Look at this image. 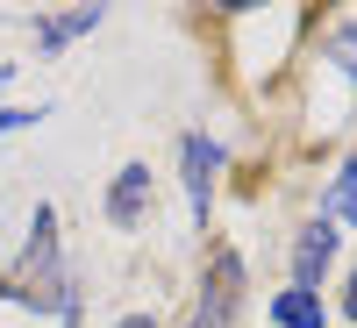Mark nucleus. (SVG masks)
Returning a JSON list of instances; mask_svg holds the SVG:
<instances>
[{
	"mask_svg": "<svg viewBox=\"0 0 357 328\" xmlns=\"http://www.w3.org/2000/svg\"><path fill=\"white\" fill-rule=\"evenodd\" d=\"M264 328H329V292L314 286H279L264 300Z\"/></svg>",
	"mask_w": 357,
	"mask_h": 328,
	"instance_id": "nucleus-6",
	"label": "nucleus"
},
{
	"mask_svg": "<svg viewBox=\"0 0 357 328\" xmlns=\"http://www.w3.org/2000/svg\"><path fill=\"white\" fill-rule=\"evenodd\" d=\"M336 257H343V228L307 214L301 228H293V243H286V286H314L321 292L329 272H336Z\"/></svg>",
	"mask_w": 357,
	"mask_h": 328,
	"instance_id": "nucleus-4",
	"label": "nucleus"
},
{
	"mask_svg": "<svg viewBox=\"0 0 357 328\" xmlns=\"http://www.w3.org/2000/svg\"><path fill=\"white\" fill-rule=\"evenodd\" d=\"M243 292H250V264L236 243H215L200 264V292H193V314L186 328H236L243 321Z\"/></svg>",
	"mask_w": 357,
	"mask_h": 328,
	"instance_id": "nucleus-2",
	"label": "nucleus"
},
{
	"mask_svg": "<svg viewBox=\"0 0 357 328\" xmlns=\"http://www.w3.org/2000/svg\"><path fill=\"white\" fill-rule=\"evenodd\" d=\"M336 307H343V321H357V264H350V279H343V292H336Z\"/></svg>",
	"mask_w": 357,
	"mask_h": 328,
	"instance_id": "nucleus-11",
	"label": "nucleus"
},
{
	"mask_svg": "<svg viewBox=\"0 0 357 328\" xmlns=\"http://www.w3.org/2000/svg\"><path fill=\"white\" fill-rule=\"evenodd\" d=\"M321 57H329V65L357 86V15H350V22H336V29H321Z\"/></svg>",
	"mask_w": 357,
	"mask_h": 328,
	"instance_id": "nucleus-9",
	"label": "nucleus"
},
{
	"mask_svg": "<svg viewBox=\"0 0 357 328\" xmlns=\"http://www.w3.org/2000/svg\"><path fill=\"white\" fill-rule=\"evenodd\" d=\"M36 122H50L43 100H36V107H0V136H22V129H36Z\"/></svg>",
	"mask_w": 357,
	"mask_h": 328,
	"instance_id": "nucleus-10",
	"label": "nucleus"
},
{
	"mask_svg": "<svg viewBox=\"0 0 357 328\" xmlns=\"http://www.w3.org/2000/svg\"><path fill=\"white\" fill-rule=\"evenodd\" d=\"M321 221H336V228H357V150L336 157L329 171V186H321V207H314Z\"/></svg>",
	"mask_w": 357,
	"mask_h": 328,
	"instance_id": "nucleus-7",
	"label": "nucleus"
},
{
	"mask_svg": "<svg viewBox=\"0 0 357 328\" xmlns=\"http://www.w3.org/2000/svg\"><path fill=\"white\" fill-rule=\"evenodd\" d=\"M100 214H107V228H122V235L151 228V214H158V178H151V164H143V157H129L122 171L107 178V200H100Z\"/></svg>",
	"mask_w": 357,
	"mask_h": 328,
	"instance_id": "nucleus-5",
	"label": "nucleus"
},
{
	"mask_svg": "<svg viewBox=\"0 0 357 328\" xmlns=\"http://www.w3.org/2000/svg\"><path fill=\"white\" fill-rule=\"evenodd\" d=\"M329 328H357V321H329Z\"/></svg>",
	"mask_w": 357,
	"mask_h": 328,
	"instance_id": "nucleus-14",
	"label": "nucleus"
},
{
	"mask_svg": "<svg viewBox=\"0 0 357 328\" xmlns=\"http://www.w3.org/2000/svg\"><path fill=\"white\" fill-rule=\"evenodd\" d=\"M100 22H107V8H72V15H43V22H36V50H43V57H57L65 43L93 36Z\"/></svg>",
	"mask_w": 357,
	"mask_h": 328,
	"instance_id": "nucleus-8",
	"label": "nucleus"
},
{
	"mask_svg": "<svg viewBox=\"0 0 357 328\" xmlns=\"http://www.w3.org/2000/svg\"><path fill=\"white\" fill-rule=\"evenodd\" d=\"M222 171H229V143L222 136H178V186H186V207H193V221L207 228V214H215V200H222Z\"/></svg>",
	"mask_w": 357,
	"mask_h": 328,
	"instance_id": "nucleus-3",
	"label": "nucleus"
},
{
	"mask_svg": "<svg viewBox=\"0 0 357 328\" xmlns=\"http://www.w3.org/2000/svg\"><path fill=\"white\" fill-rule=\"evenodd\" d=\"M8 79H15V65H0V93H8Z\"/></svg>",
	"mask_w": 357,
	"mask_h": 328,
	"instance_id": "nucleus-13",
	"label": "nucleus"
},
{
	"mask_svg": "<svg viewBox=\"0 0 357 328\" xmlns=\"http://www.w3.org/2000/svg\"><path fill=\"white\" fill-rule=\"evenodd\" d=\"M114 328H165V321H158V314H143V307H136V314H122V321H114Z\"/></svg>",
	"mask_w": 357,
	"mask_h": 328,
	"instance_id": "nucleus-12",
	"label": "nucleus"
},
{
	"mask_svg": "<svg viewBox=\"0 0 357 328\" xmlns=\"http://www.w3.org/2000/svg\"><path fill=\"white\" fill-rule=\"evenodd\" d=\"M0 300L22 307V314H65L72 300H86L79 272L65 264V243H57V207L36 200V214H29V243L15 250V264L0 272Z\"/></svg>",
	"mask_w": 357,
	"mask_h": 328,
	"instance_id": "nucleus-1",
	"label": "nucleus"
}]
</instances>
